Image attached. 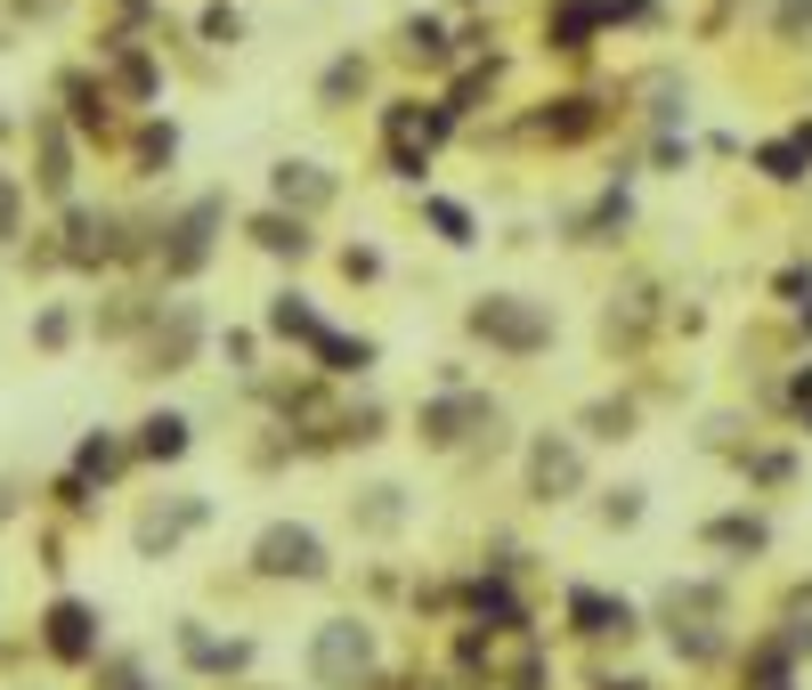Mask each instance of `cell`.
I'll return each instance as SVG.
<instances>
[{
  "label": "cell",
  "mask_w": 812,
  "mask_h": 690,
  "mask_svg": "<svg viewBox=\"0 0 812 690\" xmlns=\"http://www.w3.org/2000/svg\"><path fill=\"white\" fill-rule=\"evenodd\" d=\"M179 447H187L179 423H147V455H179Z\"/></svg>",
  "instance_id": "7"
},
{
  "label": "cell",
  "mask_w": 812,
  "mask_h": 690,
  "mask_svg": "<svg viewBox=\"0 0 812 690\" xmlns=\"http://www.w3.org/2000/svg\"><path fill=\"white\" fill-rule=\"evenodd\" d=\"M260 244H268V253H301V227H285V220H260Z\"/></svg>",
  "instance_id": "6"
},
{
  "label": "cell",
  "mask_w": 812,
  "mask_h": 690,
  "mask_svg": "<svg viewBox=\"0 0 812 690\" xmlns=\"http://www.w3.org/2000/svg\"><path fill=\"white\" fill-rule=\"evenodd\" d=\"M9 220H16V196H9V179H0V236H9Z\"/></svg>",
  "instance_id": "8"
},
{
  "label": "cell",
  "mask_w": 812,
  "mask_h": 690,
  "mask_svg": "<svg viewBox=\"0 0 812 690\" xmlns=\"http://www.w3.org/2000/svg\"><path fill=\"white\" fill-rule=\"evenodd\" d=\"M260 569H277V577H318L325 553H318V536H309V528H268V536H260Z\"/></svg>",
  "instance_id": "2"
},
{
  "label": "cell",
  "mask_w": 812,
  "mask_h": 690,
  "mask_svg": "<svg viewBox=\"0 0 812 690\" xmlns=\"http://www.w3.org/2000/svg\"><path fill=\"white\" fill-rule=\"evenodd\" d=\"M309 658H318V682L349 690V682H358L366 666H374V642H366V625H325V634H318V650H309Z\"/></svg>",
  "instance_id": "1"
},
{
  "label": "cell",
  "mask_w": 812,
  "mask_h": 690,
  "mask_svg": "<svg viewBox=\"0 0 812 690\" xmlns=\"http://www.w3.org/2000/svg\"><path fill=\"white\" fill-rule=\"evenodd\" d=\"M569 479H577V464H569V455H553V447L536 455V488H545V496H553V488H569Z\"/></svg>",
  "instance_id": "4"
},
{
  "label": "cell",
  "mask_w": 812,
  "mask_h": 690,
  "mask_svg": "<svg viewBox=\"0 0 812 690\" xmlns=\"http://www.w3.org/2000/svg\"><path fill=\"white\" fill-rule=\"evenodd\" d=\"M277 333H309V342H318V318H309L301 301H277Z\"/></svg>",
  "instance_id": "5"
},
{
  "label": "cell",
  "mask_w": 812,
  "mask_h": 690,
  "mask_svg": "<svg viewBox=\"0 0 812 690\" xmlns=\"http://www.w3.org/2000/svg\"><path fill=\"white\" fill-rule=\"evenodd\" d=\"M49 650H57V658H90V650H98L90 610H81V601H57V610H49Z\"/></svg>",
  "instance_id": "3"
}]
</instances>
